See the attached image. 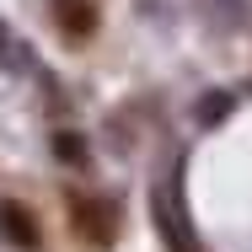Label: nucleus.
I'll use <instances>...</instances> for the list:
<instances>
[{"instance_id":"1","label":"nucleus","mask_w":252,"mask_h":252,"mask_svg":"<svg viewBox=\"0 0 252 252\" xmlns=\"http://www.w3.org/2000/svg\"><path fill=\"white\" fill-rule=\"evenodd\" d=\"M54 22L70 43H86L97 32V5L92 0H54Z\"/></svg>"},{"instance_id":"2","label":"nucleus","mask_w":252,"mask_h":252,"mask_svg":"<svg viewBox=\"0 0 252 252\" xmlns=\"http://www.w3.org/2000/svg\"><path fill=\"white\" fill-rule=\"evenodd\" d=\"M0 236L16 252H38V220H32L22 204H0Z\"/></svg>"},{"instance_id":"3","label":"nucleus","mask_w":252,"mask_h":252,"mask_svg":"<svg viewBox=\"0 0 252 252\" xmlns=\"http://www.w3.org/2000/svg\"><path fill=\"white\" fill-rule=\"evenodd\" d=\"M75 231H86L92 242H113V209L102 199H75Z\"/></svg>"},{"instance_id":"4","label":"nucleus","mask_w":252,"mask_h":252,"mask_svg":"<svg viewBox=\"0 0 252 252\" xmlns=\"http://www.w3.org/2000/svg\"><path fill=\"white\" fill-rule=\"evenodd\" d=\"M54 151L64 156V161H86V145H81L75 134H59V140H54Z\"/></svg>"}]
</instances>
